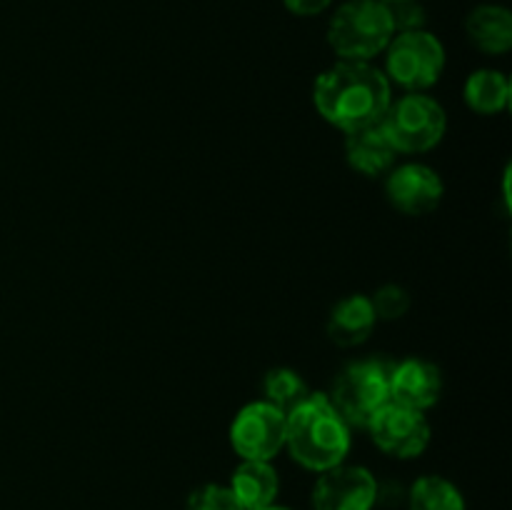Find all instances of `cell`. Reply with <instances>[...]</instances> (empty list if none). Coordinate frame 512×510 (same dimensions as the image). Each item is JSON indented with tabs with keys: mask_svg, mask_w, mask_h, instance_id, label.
<instances>
[{
	"mask_svg": "<svg viewBox=\"0 0 512 510\" xmlns=\"http://www.w3.org/2000/svg\"><path fill=\"white\" fill-rule=\"evenodd\" d=\"M313 103L320 118L343 133L378 125L393 103V88L380 68L363 60H338L318 75Z\"/></svg>",
	"mask_w": 512,
	"mask_h": 510,
	"instance_id": "cell-1",
	"label": "cell"
},
{
	"mask_svg": "<svg viewBox=\"0 0 512 510\" xmlns=\"http://www.w3.org/2000/svg\"><path fill=\"white\" fill-rule=\"evenodd\" d=\"M350 445V425L330 403L328 393H308V398L288 413L285 448L305 470L325 473L345 463Z\"/></svg>",
	"mask_w": 512,
	"mask_h": 510,
	"instance_id": "cell-2",
	"label": "cell"
},
{
	"mask_svg": "<svg viewBox=\"0 0 512 510\" xmlns=\"http://www.w3.org/2000/svg\"><path fill=\"white\" fill-rule=\"evenodd\" d=\"M395 35L390 8L380 0H348L333 13L328 25V45L338 60L370 63L385 53Z\"/></svg>",
	"mask_w": 512,
	"mask_h": 510,
	"instance_id": "cell-3",
	"label": "cell"
},
{
	"mask_svg": "<svg viewBox=\"0 0 512 510\" xmlns=\"http://www.w3.org/2000/svg\"><path fill=\"white\" fill-rule=\"evenodd\" d=\"M393 360L368 358L348 363L335 378L330 403L335 405L350 428H365L375 413L390 403V375Z\"/></svg>",
	"mask_w": 512,
	"mask_h": 510,
	"instance_id": "cell-4",
	"label": "cell"
},
{
	"mask_svg": "<svg viewBox=\"0 0 512 510\" xmlns=\"http://www.w3.org/2000/svg\"><path fill=\"white\" fill-rule=\"evenodd\" d=\"M380 128L398 153L418 155L433 150L448 130L443 105L425 93H405L388 105Z\"/></svg>",
	"mask_w": 512,
	"mask_h": 510,
	"instance_id": "cell-5",
	"label": "cell"
},
{
	"mask_svg": "<svg viewBox=\"0 0 512 510\" xmlns=\"http://www.w3.org/2000/svg\"><path fill=\"white\" fill-rule=\"evenodd\" d=\"M445 70V48L438 35L428 30L395 33L385 48V78L405 93H425Z\"/></svg>",
	"mask_w": 512,
	"mask_h": 510,
	"instance_id": "cell-6",
	"label": "cell"
},
{
	"mask_svg": "<svg viewBox=\"0 0 512 510\" xmlns=\"http://www.w3.org/2000/svg\"><path fill=\"white\" fill-rule=\"evenodd\" d=\"M285 433L288 415L268 400H255L235 415L230 425V445L240 460H273L285 448Z\"/></svg>",
	"mask_w": 512,
	"mask_h": 510,
	"instance_id": "cell-7",
	"label": "cell"
},
{
	"mask_svg": "<svg viewBox=\"0 0 512 510\" xmlns=\"http://www.w3.org/2000/svg\"><path fill=\"white\" fill-rule=\"evenodd\" d=\"M365 428H368L370 440L378 445V450L398 460H413L423 455L430 445V438H433L425 413L405 408L393 400L385 403Z\"/></svg>",
	"mask_w": 512,
	"mask_h": 510,
	"instance_id": "cell-8",
	"label": "cell"
},
{
	"mask_svg": "<svg viewBox=\"0 0 512 510\" xmlns=\"http://www.w3.org/2000/svg\"><path fill=\"white\" fill-rule=\"evenodd\" d=\"M378 493L380 485L368 468L340 463L318 473L310 503L313 510H373Z\"/></svg>",
	"mask_w": 512,
	"mask_h": 510,
	"instance_id": "cell-9",
	"label": "cell"
},
{
	"mask_svg": "<svg viewBox=\"0 0 512 510\" xmlns=\"http://www.w3.org/2000/svg\"><path fill=\"white\" fill-rule=\"evenodd\" d=\"M385 195L403 215H428L443 203L445 185L438 170L425 163H405L385 173Z\"/></svg>",
	"mask_w": 512,
	"mask_h": 510,
	"instance_id": "cell-10",
	"label": "cell"
},
{
	"mask_svg": "<svg viewBox=\"0 0 512 510\" xmlns=\"http://www.w3.org/2000/svg\"><path fill=\"white\" fill-rule=\"evenodd\" d=\"M443 395V373L425 358H405L393 365L390 375V400L425 413Z\"/></svg>",
	"mask_w": 512,
	"mask_h": 510,
	"instance_id": "cell-11",
	"label": "cell"
},
{
	"mask_svg": "<svg viewBox=\"0 0 512 510\" xmlns=\"http://www.w3.org/2000/svg\"><path fill=\"white\" fill-rule=\"evenodd\" d=\"M345 160L355 173L365 175V178H378L385 175L395 165L398 150L383 133L378 125H368V128L353 130L345 133Z\"/></svg>",
	"mask_w": 512,
	"mask_h": 510,
	"instance_id": "cell-12",
	"label": "cell"
},
{
	"mask_svg": "<svg viewBox=\"0 0 512 510\" xmlns=\"http://www.w3.org/2000/svg\"><path fill=\"white\" fill-rule=\"evenodd\" d=\"M375 323H378V318H375L368 295H348V298L338 300L330 310L328 338L338 348H358L370 338Z\"/></svg>",
	"mask_w": 512,
	"mask_h": 510,
	"instance_id": "cell-13",
	"label": "cell"
},
{
	"mask_svg": "<svg viewBox=\"0 0 512 510\" xmlns=\"http://www.w3.org/2000/svg\"><path fill=\"white\" fill-rule=\"evenodd\" d=\"M230 490L245 510H260L275 503L280 493V475L270 460H240L230 475Z\"/></svg>",
	"mask_w": 512,
	"mask_h": 510,
	"instance_id": "cell-14",
	"label": "cell"
},
{
	"mask_svg": "<svg viewBox=\"0 0 512 510\" xmlns=\"http://www.w3.org/2000/svg\"><path fill=\"white\" fill-rule=\"evenodd\" d=\"M465 35L485 55H505L512 48V13L505 5H478L465 18Z\"/></svg>",
	"mask_w": 512,
	"mask_h": 510,
	"instance_id": "cell-15",
	"label": "cell"
},
{
	"mask_svg": "<svg viewBox=\"0 0 512 510\" xmlns=\"http://www.w3.org/2000/svg\"><path fill=\"white\" fill-rule=\"evenodd\" d=\"M465 105L478 115H498L510 105L508 75L493 68H480L470 73L463 88Z\"/></svg>",
	"mask_w": 512,
	"mask_h": 510,
	"instance_id": "cell-16",
	"label": "cell"
},
{
	"mask_svg": "<svg viewBox=\"0 0 512 510\" xmlns=\"http://www.w3.org/2000/svg\"><path fill=\"white\" fill-rule=\"evenodd\" d=\"M408 510H468L453 480L443 475H420L408 490Z\"/></svg>",
	"mask_w": 512,
	"mask_h": 510,
	"instance_id": "cell-17",
	"label": "cell"
},
{
	"mask_svg": "<svg viewBox=\"0 0 512 510\" xmlns=\"http://www.w3.org/2000/svg\"><path fill=\"white\" fill-rule=\"evenodd\" d=\"M308 385L305 380L295 373L293 368H273L268 370L263 380V395L270 405L283 410L285 415L293 408H298L305 398H308Z\"/></svg>",
	"mask_w": 512,
	"mask_h": 510,
	"instance_id": "cell-18",
	"label": "cell"
},
{
	"mask_svg": "<svg viewBox=\"0 0 512 510\" xmlns=\"http://www.w3.org/2000/svg\"><path fill=\"white\" fill-rule=\"evenodd\" d=\"M370 305L375 310V318L378 320H400L413 305L408 290L398 283H385L370 298Z\"/></svg>",
	"mask_w": 512,
	"mask_h": 510,
	"instance_id": "cell-19",
	"label": "cell"
},
{
	"mask_svg": "<svg viewBox=\"0 0 512 510\" xmlns=\"http://www.w3.org/2000/svg\"><path fill=\"white\" fill-rule=\"evenodd\" d=\"M185 510H245L228 485L205 483L188 495Z\"/></svg>",
	"mask_w": 512,
	"mask_h": 510,
	"instance_id": "cell-20",
	"label": "cell"
},
{
	"mask_svg": "<svg viewBox=\"0 0 512 510\" xmlns=\"http://www.w3.org/2000/svg\"><path fill=\"white\" fill-rule=\"evenodd\" d=\"M388 8H390V15H393L395 33H408V30L425 28V8L418 3V0L388 5Z\"/></svg>",
	"mask_w": 512,
	"mask_h": 510,
	"instance_id": "cell-21",
	"label": "cell"
},
{
	"mask_svg": "<svg viewBox=\"0 0 512 510\" xmlns=\"http://www.w3.org/2000/svg\"><path fill=\"white\" fill-rule=\"evenodd\" d=\"M285 10L298 18H313V15L325 13L333 5V0H283Z\"/></svg>",
	"mask_w": 512,
	"mask_h": 510,
	"instance_id": "cell-22",
	"label": "cell"
},
{
	"mask_svg": "<svg viewBox=\"0 0 512 510\" xmlns=\"http://www.w3.org/2000/svg\"><path fill=\"white\" fill-rule=\"evenodd\" d=\"M380 3H385V5H398V3H408V0H380Z\"/></svg>",
	"mask_w": 512,
	"mask_h": 510,
	"instance_id": "cell-23",
	"label": "cell"
},
{
	"mask_svg": "<svg viewBox=\"0 0 512 510\" xmlns=\"http://www.w3.org/2000/svg\"><path fill=\"white\" fill-rule=\"evenodd\" d=\"M260 510H290V508H283V505H268V508H260Z\"/></svg>",
	"mask_w": 512,
	"mask_h": 510,
	"instance_id": "cell-24",
	"label": "cell"
}]
</instances>
